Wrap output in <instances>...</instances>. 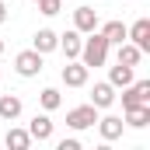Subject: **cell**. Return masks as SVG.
<instances>
[{
  "label": "cell",
  "mask_w": 150,
  "mask_h": 150,
  "mask_svg": "<svg viewBox=\"0 0 150 150\" xmlns=\"http://www.w3.org/2000/svg\"><path fill=\"white\" fill-rule=\"evenodd\" d=\"M91 38H84V45H80V63L91 70V67H105V59H108V38L101 35V32H87Z\"/></svg>",
  "instance_id": "cell-1"
},
{
  "label": "cell",
  "mask_w": 150,
  "mask_h": 150,
  "mask_svg": "<svg viewBox=\"0 0 150 150\" xmlns=\"http://www.w3.org/2000/svg\"><path fill=\"white\" fill-rule=\"evenodd\" d=\"M136 105H150V80H133L129 87H122V108Z\"/></svg>",
  "instance_id": "cell-2"
},
{
  "label": "cell",
  "mask_w": 150,
  "mask_h": 150,
  "mask_svg": "<svg viewBox=\"0 0 150 150\" xmlns=\"http://www.w3.org/2000/svg\"><path fill=\"white\" fill-rule=\"evenodd\" d=\"M98 122V108L94 105H77L67 112V126L70 129H87V126H94Z\"/></svg>",
  "instance_id": "cell-3"
},
{
  "label": "cell",
  "mask_w": 150,
  "mask_h": 150,
  "mask_svg": "<svg viewBox=\"0 0 150 150\" xmlns=\"http://www.w3.org/2000/svg\"><path fill=\"white\" fill-rule=\"evenodd\" d=\"M14 70H18L21 77H35L38 70H42V52H35V49L18 52V56H14Z\"/></svg>",
  "instance_id": "cell-4"
},
{
  "label": "cell",
  "mask_w": 150,
  "mask_h": 150,
  "mask_svg": "<svg viewBox=\"0 0 150 150\" xmlns=\"http://www.w3.org/2000/svg\"><path fill=\"white\" fill-rule=\"evenodd\" d=\"M126 38H133V45H136L140 52H150V21L140 18L133 28H126Z\"/></svg>",
  "instance_id": "cell-5"
},
{
  "label": "cell",
  "mask_w": 150,
  "mask_h": 150,
  "mask_svg": "<svg viewBox=\"0 0 150 150\" xmlns=\"http://www.w3.org/2000/svg\"><path fill=\"white\" fill-rule=\"evenodd\" d=\"M122 129H126V122L119 119V115H105V119H98V133H101V140L105 143H112L122 136Z\"/></svg>",
  "instance_id": "cell-6"
},
{
  "label": "cell",
  "mask_w": 150,
  "mask_h": 150,
  "mask_svg": "<svg viewBox=\"0 0 150 150\" xmlns=\"http://www.w3.org/2000/svg\"><path fill=\"white\" fill-rule=\"evenodd\" d=\"M87 74H91V70H87L84 63H67L59 77H63L67 87H84V84H87Z\"/></svg>",
  "instance_id": "cell-7"
},
{
  "label": "cell",
  "mask_w": 150,
  "mask_h": 150,
  "mask_svg": "<svg viewBox=\"0 0 150 150\" xmlns=\"http://www.w3.org/2000/svg\"><path fill=\"white\" fill-rule=\"evenodd\" d=\"M94 25H98V11H94V7L84 4V7L74 11V28L80 32V35H84V32H94Z\"/></svg>",
  "instance_id": "cell-8"
},
{
  "label": "cell",
  "mask_w": 150,
  "mask_h": 150,
  "mask_svg": "<svg viewBox=\"0 0 150 150\" xmlns=\"http://www.w3.org/2000/svg\"><path fill=\"white\" fill-rule=\"evenodd\" d=\"M28 136L38 140V143L52 140V119H49V115H35V119H32V126H28Z\"/></svg>",
  "instance_id": "cell-9"
},
{
  "label": "cell",
  "mask_w": 150,
  "mask_h": 150,
  "mask_svg": "<svg viewBox=\"0 0 150 150\" xmlns=\"http://www.w3.org/2000/svg\"><path fill=\"white\" fill-rule=\"evenodd\" d=\"M32 49L45 56V52L59 49V35H56V32H49V28H42V32H35V38H32Z\"/></svg>",
  "instance_id": "cell-10"
},
{
  "label": "cell",
  "mask_w": 150,
  "mask_h": 150,
  "mask_svg": "<svg viewBox=\"0 0 150 150\" xmlns=\"http://www.w3.org/2000/svg\"><path fill=\"white\" fill-rule=\"evenodd\" d=\"M115 101V87L108 84V80H101V84H94V91H91V105L94 108H108Z\"/></svg>",
  "instance_id": "cell-11"
},
{
  "label": "cell",
  "mask_w": 150,
  "mask_h": 150,
  "mask_svg": "<svg viewBox=\"0 0 150 150\" xmlns=\"http://www.w3.org/2000/svg\"><path fill=\"white\" fill-rule=\"evenodd\" d=\"M80 45H84V38H80V32H67V35H59V49L67 52V59H77L80 56Z\"/></svg>",
  "instance_id": "cell-12"
},
{
  "label": "cell",
  "mask_w": 150,
  "mask_h": 150,
  "mask_svg": "<svg viewBox=\"0 0 150 150\" xmlns=\"http://www.w3.org/2000/svg\"><path fill=\"white\" fill-rule=\"evenodd\" d=\"M18 115H21V98L18 94H0V119L14 122Z\"/></svg>",
  "instance_id": "cell-13"
},
{
  "label": "cell",
  "mask_w": 150,
  "mask_h": 150,
  "mask_svg": "<svg viewBox=\"0 0 150 150\" xmlns=\"http://www.w3.org/2000/svg\"><path fill=\"white\" fill-rule=\"evenodd\" d=\"M108 84H112V87H129V84H133V67L115 63L112 70H108Z\"/></svg>",
  "instance_id": "cell-14"
},
{
  "label": "cell",
  "mask_w": 150,
  "mask_h": 150,
  "mask_svg": "<svg viewBox=\"0 0 150 150\" xmlns=\"http://www.w3.org/2000/svg\"><path fill=\"white\" fill-rule=\"evenodd\" d=\"M4 143H7L11 150H28L32 147V136H28V129H7Z\"/></svg>",
  "instance_id": "cell-15"
},
{
  "label": "cell",
  "mask_w": 150,
  "mask_h": 150,
  "mask_svg": "<svg viewBox=\"0 0 150 150\" xmlns=\"http://www.w3.org/2000/svg\"><path fill=\"white\" fill-rule=\"evenodd\" d=\"M126 122L133 129H143L150 122V105H136V108H126Z\"/></svg>",
  "instance_id": "cell-16"
},
{
  "label": "cell",
  "mask_w": 150,
  "mask_h": 150,
  "mask_svg": "<svg viewBox=\"0 0 150 150\" xmlns=\"http://www.w3.org/2000/svg\"><path fill=\"white\" fill-rule=\"evenodd\" d=\"M140 59H143V52H140L133 42H119V63H126V67H140Z\"/></svg>",
  "instance_id": "cell-17"
},
{
  "label": "cell",
  "mask_w": 150,
  "mask_h": 150,
  "mask_svg": "<svg viewBox=\"0 0 150 150\" xmlns=\"http://www.w3.org/2000/svg\"><path fill=\"white\" fill-rule=\"evenodd\" d=\"M101 35L108 38V45H119V42H126V25H122V21H108V25L101 28Z\"/></svg>",
  "instance_id": "cell-18"
},
{
  "label": "cell",
  "mask_w": 150,
  "mask_h": 150,
  "mask_svg": "<svg viewBox=\"0 0 150 150\" xmlns=\"http://www.w3.org/2000/svg\"><path fill=\"white\" fill-rule=\"evenodd\" d=\"M38 101H42V108H45V112H52V108H59V105H63V98H59V91H56V87H45V91L38 94Z\"/></svg>",
  "instance_id": "cell-19"
},
{
  "label": "cell",
  "mask_w": 150,
  "mask_h": 150,
  "mask_svg": "<svg viewBox=\"0 0 150 150\" xmlns=\"http://www.w3.org/2000/svg\"><path fill=\"white\" fill-rule=\"evenodd\" d=\"M59 7H63V0H38V11H42L45 18H52V14H59Z\"/></svg>",
  "instance_id": "cell-20"
},
{
  "label": "cell",
  "mask_w": 150,
  "mask_h": 150,
  "mask_svg": "<svg viewBox=\"0 0 150 150\" xmlns=\"http://www.w3.org/2000/svg\"><path fill=\"white\" fill-rule=\"evenodd\" d=\"M59 150H80V140H74V136L70 140H59Z\"/></svg>",
  "instance_id": "cell-21"
},
{
  "label": "cell",
  "mask_w": 150,
  "mask_h": 150,
  "mask_svg": "<svg viewBox=\"0 0 150 150\" xmlns=\"http://www.w3.org/2000/svg\"><path fill=\"white\" fill-rule=\"evenodd\" d=\"M4 21H7V4L0 0V25H4Z\"/></svg>",
  "instance_id": "cell-22"
},
{
  "label": "cell",
  "mask_w": 150,
  "mask_h": 150,
  "mask_svg": "<svg viewBox=\"0 0 150 150\" xmlns=\"http://www.w3.org/2000/svg\"><path fill=\"white\" fill-rule=\"evenodd\" d=\"M0 52H4V38H0Z\"/></svg>",
  "instance_id": "cell-23"
}]
</instances>
